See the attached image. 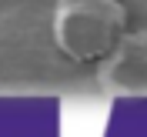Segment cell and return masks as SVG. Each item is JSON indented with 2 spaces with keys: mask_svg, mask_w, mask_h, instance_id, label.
<instances>
[{
  "mask_svg": "<svg viewBox=\"0 0 147 137\" xmlns=\"http://www.w3.org/2000/svg\"><path fill=\"white\" fill-rule=\"evenodd\" d=\"M50 30L74 64H100L127 34V10L120 0H60Z\"/></svg>",
  "mask_w": 147,
  "mask_h": 137,
  "instance_id": "obj_1",
  "label": "cell"
},
{
  "mask_svg": "<svg viewBox=\"0 0 147 137\" xmlns=\"http://www.w3.org/2000/svg\"><path fill=\"white\" fill-rule=\"evenodd\" d=\"M97 84L110 97H147V30H127L97 64Z\"/></svg>",
  "mask_w": 147,
  "mask_h": 137,
  "instance_id": "obj_2",
  "label": "cell"
}]
</instances>
